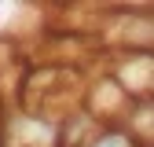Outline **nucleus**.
<instances>
[{"mask_svg":"<svg viewBox=\"0 0 154 147\" xmlns=\"http://www.w3.org/2000/svg\"><path fill=\"white\" fill-rule=\"evenodd\" d=\"M132 103H136V99H132L106 70H99V74L88 77V85H85V103L81 107L88 110L95 121H103V125H125Z\"/></svg>","mask_w":154,"mask_h":147,"instance_id":"nucleus-1","label":"nucleus"},{"mask_svg":"<svg viewBox=\"0 0 154 147\" xmlns=\"http://www.w3.org/2000/svg\"><path fill=\"white\" fill-rule=\"evenodd\" d=\"M0 129H4V110H0Z\"/></svg>","mask_w":154,"mask_h":147,"instance_id":"nucleus-6","label":"nucleus"},{"mask_svg":"<svg viewBox=\"0 0 154 147\" xmlns=\"http://www.w3.org/2000/svg\"><path fill=\"white\" fill-rule=\"evenodd\" d=\"M125 129L132 133L140 147H154V96L150 99H136L125 118Z\"/></svg>","mask_w":154,"mask_h":147,"instance_id":"nucleus-4","label":"nucleus"},{"mask_svg":"<svg viewBox=\"0 0 154 147\" xmlns=\"http://www.w3.org/2000/svg\"><path fill=\"white\" fill-rule=\"evenodd\" d=\"M132 99H150L154 96V52H110L106 48V66Z\"/></svg>","mask_w":154,"mask_h":147,"instance_id":"nucleus-2","label":"nucleus"},{"mask_svg":"<svg viewBox=\"0 0 154 147\" xmlns=\"http://www.w3.org/2000/svg\"><path fill=\"white\" fill-rule=\"evenodd\" d=\"M103 121H95L88 110H73L70 118H63V147H92V140L103 133Z\"/></svg>","mask_w":154,"mask_h":147,"instance_id":"nucleus-3","label":"nucleus"},{"mask_svg":"<svg viewBox=\"0 0 154 147\" xmlns=\"http://www.w3.org/2000/svg\"><path fill=\"white\" fill-rule=\"evenodd\" d=\"M92 147H140V143L132 140V133L125 125H106L103 133L92 140Z\"/></svg>","mask_w":154,"mask_h":147,"instance_id":"nucleus-5","label":"nucleus"}]
</instances>
